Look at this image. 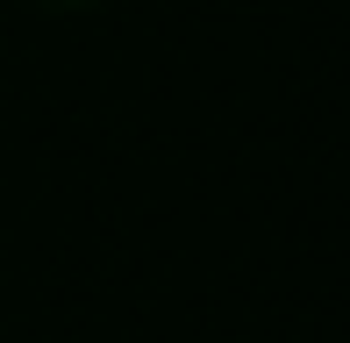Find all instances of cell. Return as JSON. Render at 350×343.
I'll return each instance as SVG.
<instances>
[{
    "mask_svg": "<svg viewBox=\"0 0 350 343\" xmlns=\"http://www.w3.org/2000/svg\"><path fill=\"white\" fill-rule=\"evenodd\" d=\"M36 8H51V14H79V8H93V0H36Z\"/></svg>",
    "mask_w": 350,
    "mask_h": 343,
    "instance_id": "cell-1",
    "label": "cell"
}]
</instances>
